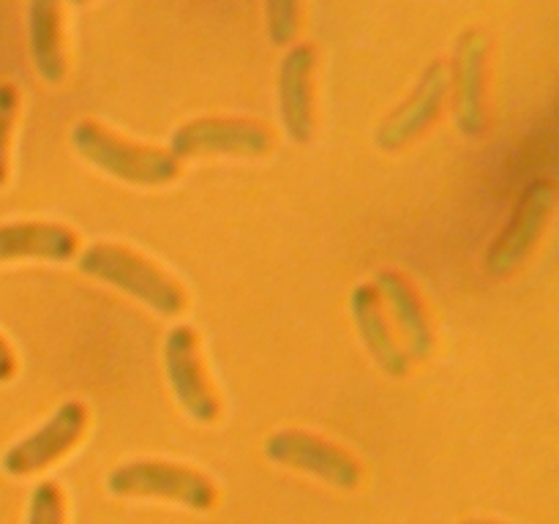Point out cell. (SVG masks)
Instances as JSON below:
<instances>
[{"instance_id":"cell-1","label":"cell","mask_w":559,"mask_h":524,"mask_svg":"<svg viewBox=\"0 0 559 524\" xmlns=\"http://www.w3.org/2000/svg\"><path fill=\"white\" fill-rule=\"evenodd\" d=\"M85 276L98 282L112 284L115 289H123L131 298L142 300L153 311L164 317H175L186 309V293L173 276L153 265L145 257L134 254L131 249L115 243H96L82 251L76 262Z\"/></svg>"},{"instance_id":"cell-2","label":"cell","mask_w":559,"mask_h":524,"mask_svg":"<svg viewBox=\"0 0 559 524\" xmlns=\"http://www.w3.org/2000/svg\"><path fill=\"white\" fill-rule=\"evenodd\" d=\"M71 145L93 167L134 186H167L180 175V162L162 147L134 145L93 120H80L71 129Z\"/></svg>"},{"instance_id":"cell-3","label":"cell","mask_w":559,"mask_h":524,"mask_svg":"<svg viewBox=\"0 0 559 524\" xmlns=\"http://www.w3.org/2000/svg\"><path fill=\"white\" fill-rule=\"evenodd\" d=\"M107 489L118 497H164L194 511L216 505V486L207 475L169 462L120 464L109 473Z\"/></svg>"},{"instance_id":"cell-4","label":"cell","mask_w":559,"mask_h":524,"mask_svg":"<svg viewBox=\"0 0 559 524\" xmlns=\"http://www.w3.org/2000/svg\"><path fill=\"white\" fill-rule=\"evenodd\" d=\"M557 205V186L551 180H533L513 205L511 218L486 251V273L508 276L516 271L538 246Z\"/></svg>"},{"instance_id":"cell-5","label":"cell","mask_w":559,"mask_h":524,"mask_svg":"<svg viewBox=\"0 0 559 524\" xmlns=\"http://www.w3.org/2000/svg\"><path fill=\"white\" fill-rule=\"evenodd\" d=\"M273 147L267 126L243 118H200L180 126L169 142L175 158L265 156Z\"/></svg>"},{"instance_id":"cell-6","label":"cell","mask_w":559,"mask_h":524,"mask_svg":"<svg viewBox=\"0 0 559 524\" xmlns=\"http://www.w3.org/2000/svg\"><path fill=\"white\" fill-rule=\"evenodd\" d=\"M448 93H451V69H448L445 60H435L431 66H426L413 93L380 123L374 134L377 147L396 153L413 140H418L442 112Z\"/></svg>"},{"instance_id":"cell-7","label":"cell","mask_w":559,"mask_h":524,"mask_svg":"<svg viewBox=\"0 0 559 524\" xmlns=\"http://www.w3.org/2000/svg\"><path fill=\"white\" fill-rule=\"evenodd\" d=\"M265 453L271 462L284 464V467L304 469L336 489H355L360 484V464L355 462L353 453L322 437L309 434V431L284 429L267 437Z\"/></svg>"},{"instance_id":"cell-8","label":"cell","mask_w":559,"mask_h":524,"mask_svg":"<svg viewBox=\"0 0 559 524\" xmlns=\"http://www.w3.org/2000/svg\"><path fill=\"white\" fill-rule=\"evenodd\" d=\"M164 366H167L169 385H173L175 398L200 424H213L222 413L216 391L205 374V366L200 358V338L189 325H178L167 336L164 344Z\"/></svg>"},{"instance_id":"cell-9","label":"cell","mask_w":559,"mask_h":524,"mask_svg":"<svg viewBox=\"0 0 559 524\" xmlns=\"http://www.w3.org/2000/svg\"><path fill=\"white\" fill-rule=\"evenodd\" d=\"M87 429V407L82 402H66L55 409L52 418L36 429L33 434H27L25 440H20L16 445H11L3 453V469L9 475H33L41 473L44 467H49L52 462H58L63 453H69L71 448L80 442V437Z\"/></svg>"},{"instance_id":"cell-10","label":"cell","mask_w":559,"mask_h":524,"mask_svg":"<svg viewBox=\"0 0 559 524\" xmlns=\"http://www.w3.org/2000/svg\"><path fill=\"white\" fill-rule=\"evenodd\" d=\"M486 63H489V38L484 31H464L456 41L451 69L453 109L456 126L464 136H478L486 126Z\"/></svg>"},{"instance_id":"cell-11","label":"cell","mask_w":559,"mask_h":524,"mask_svg":"<svg viewBox=\"0 0 559 524\" xmlns=\"http://www.w3.org/2000/svg\"><path fill=\"white\" fill-rule=\"evenodd\" d=\"M317 52L311 44H295L278 69V109L289 140L304 145L314 136V76Z\"/></svg>"},{"instance_id":"cell-12","label":"cell","mask_w":559,"mask_h":524,"mask_svg":"<svg viewBox=\"0 0 559 524\" xmlns=\"http://www.w3.org/2000/svg\"><path fill=\"white\" fill-rule=\"evenodd\" d=\"M353 320L358 325L360 338H364L366 349L371 353V358L377 360L385 374L391 377H404L409 371V355L404 353L402 344L393 336L391 325L385 320V309H382L380 293H377L374 284H358L353 289Z\"/></svg>"},{"instance_id":"cell-13","label":"cell","mask_w":559,"mask_h":524,"mask_svg":"<svg viewBox=\"0 0 559 524\" xmlns=\"http://www.w3.org/2000/svg\"><path fill=\"white\" fill-rule=\"evenodd\" d=\"M374 287L380 300H385L388 309L396 317V325L402 331L407 349L404 353L415 360H426L435 349V331H431L429 314L424 309V300L415 293L413 284L396 271H380L374 278Z\"/></svg>"},{"instance_id":"cell-14","label":"cell","mask_w":559,"mask_h":524,"mask_svg":"<svg viewBox=\"0 0 559 524\" xmlns=\"http://www.w3.org/2000/svg\"><path fill=\"white\" fill-rule=\"evenodd\" d=\"M76 254V235L69 227L47 222H20L0 227V262L55 260L66 262Z\"/></svg>"},{"instance_id":"cell-15","label":"cell","mask_w":559,"mask_h":524,"mask_svg":"<svg viewBox=\"0 0 559 524\" xmlns=\"http://www.w3.org/2000/svg\"><path fill=\"white\" fill-rule=\"evenodd\" d=\"M27 44L38 76L58 85L66 76L63 27H60V0H31L27 3Z\"/></svg>"},{"instance_id":"cell-16","label":"cell","mask_w":559,"mask_h":524,"mask_svg":"<svg viewBox=\"0 0 559 524\" xmlns=\"http://www.w3.org/2000/svg\"><path fill=\"white\" fill-rule=\"evenodd\" d=\"M267 38L276 47H284L295 38L300 25V0H265Z\"/></svg>"},{"instance_id":"cell-17","label":"cell","mask_w":559,"mask_h":524,"mask_svg":"<svg viewBox=\"0 0 559 524\" xmlns=\"http://www.w3.org/2000/svg\"><path fill=\"white\" fill-rule=\"evenodd\" d=\"M66 500L63 489L58 484H38L31 495V511H27V524H63Z\"/></svg>"},{"instance_id":"cell-18","label":"cell","mask_w":559,"mask_h":524,"mask_svg":"<svg viewBox=\"0 0 559 524\" xmlns=\"http://www.w3.org/2000/svg\"><path fill=\"white\" fill-rule=\"evenodd\" d=\"M16 109H20V91L11 82H0V186L5 183V175H9V140Z\"/></svg>"},{"instance_id":"cell-19","label":"cell","mask_w":559,"mask_h":524,"mask_svg":"<svg viewBox=\"0 0 559 524\" xmlns=\"http://www.w3.org/2000/svg\"><path fill=\"white\" fill-rule=\"evenodd\" d=\"M16 374V358L11 353V347L5 344V338L0 336V382H9Z\"/></svg>"},{"instance_id":"cell-20","label":"cell","mask_w":559,"mask_h":524,"mask_svg":"<svg viewBox=\"0 0 559 524\" xmlns=\"http://www.w3.org/2000/svg\"><path fill=\"white\" fill-rule=\"evenodd\" d=\"M69 3H74V5H82V3H87V0H69Z\"/></svg>"},{"instance_id":"cell-21","label":"cell","mask_w":559,"mask_h":524,"mask_svg":"<svg viewBox=\"0 0 559 524\" xmlns=\"http://www.w3.org/2000/svg\"><path fill=\"white\" fill-rule=\"evenodd\" d=\"M462 524H497V522H462Z\"/></svg>"}]
</instances>
